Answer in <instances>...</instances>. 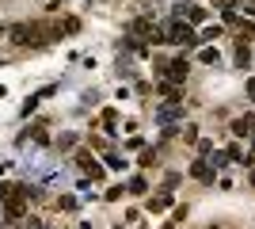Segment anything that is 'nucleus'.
<instances>
[{
    "label": "nucleus",
    "instance_id": "obj_1",
    "mask_svg": "<svg viewBox=\"0 0 255 229\" xmlns=\"http://www.w3.org/2000/svg\"><path fill=\"white\" fill-rule=\"evenodd\" d=\"M164 42H179V46H198V34H194V27L191 23H171L168 31H164Z\"/></svg>",
    "mask_w": 255,
    "mask_h": 229
},
{
    "label": "nucleus",
    "instance_id": "obj_2",
    "mask_svg": "<svg viewBox=\"0 0 255 229\" xmlns=\"http://www.w3.org/2000/svg\"><path fill=\"white\" fill-rule=\"evenodd\" d=\"M164 76H168L171 84L187 80V57H175V61H168V65H164Z\"/></svg>",
    "mask_w": 255,
    "mask_h": 229
},
{
    "label": "nucleus",
    "instance_id": "obj_3",
    "mask_svg": "<svg viewBox=\"0 0 255 229\" xmlns=\"http://www.w3.org/2000/svg\"><path fill=\"white\" fill-rule=\"evenodd\" d=\"M183 115L179 103H164V107H156V122H164V126H171V122Z\"/></svg>",
    "mask_w": 255,
    "mask_h": 229
},
{
    "label": "nucleus",
    "instance_id": "obj_4",
    "mask_svg": "<svg viewBox=\"0 0 255 229\" xmlns=\"http://www.w3.org/2000/svg\"><path fill=\"white\" fill-rule=\"evenodd\" d=\"M191 176H194V180H202V184H213V168H210V161H194V164H191Z\"/></svg>",
    "mask_w": 255,
    "mask_h": 229
},
{
    "label": "nucleus",
    "instance_id": "obj_5",
    "mask_svg": "<svg viewBox=\"0 0 255 229\" xmlns=\"http://www.w3.org/2000/svg\"><path fill=\"white\" fill-rule=\"evenodd\" d=\"M252 126H255V122H252V115H244V119H236L233 122V134H236V138H252Z\"/></svg>",
    "mask_w": 255,
    "mask_h": 229
},
{
    "label": "nucleus",
    "instance_id": "obj_6",
    "mask_svg": "<svg viewBox=\"0 0 255 229\" xmlns=\"http://www.w3.org/2000/svg\"><path fill=\"white\" fill-rule=\"evenodd\" d=\"M168 207H171V195H168V191H160V195L149 199V210H152V214H160V210H168Z\"/></svg>",
    "mask_w": 255,
    "mask_h": 229
},
{
    "label": "nucleus",
    "instance_id": "obj_7",
    "mask_svg": "<svg viewBox=\"0 0 255 229\" xmlns=\"http://www.w3.org/2000/svg\"><path fill=\"white\" fill-rule=\"evenodd\" d=\"M160 92H164V99H168V103H183V92H179V88H175V84H171V80H160Z\"/></svg>",
    "mask_w": 255,
    "mask_h": 229
},
{
    "label": "nucleus",
    "instance_id": "obj_8",
    "mask_svg": "<svg viewBox=\"0 0 255 229\" xmlns=\"http://www.w3.org/2000/svg\"><path fill=\"white\" fill-rule=\"evenodd\" d=\"M198 57H202L206 65H217V61H221V54H217V46H206V50H202Z\"/></svg>",
    "mask_w": 255,
    "mask_h": 229
},
{
    "label": "nucleus",
    "instance_id": "obj_9",
    "mask_svg": "<svg viewBox=\"0 0 255 229\" xmlns=\"http://www.w3.org/2000/svg\"><path fill=\"white\" fill-rule=\"evenodd\" d=\"M183 15H187V23H202V19H206V11L194 8V4H187V11H183Z\"/></svg>",
    "mask_w": 255,
    "mask_h": 229
},
{
    "label": "nucleus",
    "instance_id": "obj_10",
    "mask_svg": "<svg viewBox=\"0 0 255 229\" xmlns=\"http://www.w3.org/2000/svg\"><path fill=\"white\" fill-rule=\"evenodd\" d=\"M129 191H133V195H145V191H149L145 176H133V180H129Z\"/></svg>",
    "mask_w": 255,
    "mask_h": 229
},
{
    "label": "nucleus",
    "instance_id": "obj_11",
    "mask_svg": "<svg viewBox=\"0 0 255 229\" xmlns=\"http://www.w3.org/2000/svg\"><path fill=\"white\" fill-rule=\"evenodd\" d=\"M248 61H252V54H248V42H240V46H236V65L244 69Z\"/></svg>",
    "mask_w": 255,
    "mask_h": 229
},
{
    "label": "nucleus",
    "instance_id": "obj_12",
    "mask_svg": "<svg viewBox=\"0 0 255 229\" xmlns=\"http://www.w3.org/2000/svg\"><path fill=\"white\" fill-rule=\"evenodd\" d=\"M213 38H221V27H206V31L198 34V42H213Z\"/></svg>",
    "mask_w": 255,
    "mask_h": 229
},
{
    "label": "nucleus",
    "instance_id": "obj_13",
    "mask_svg": "<svg viewBox=\"0 0 255 229\" xmlns=\"http://www.w3.org/2000/svg\"><path fill=\"white\" fill-rule=\"evenodd\" d=\"M252 34H255V23H252V19H248V23L240 19V42H248V38H252Z\"/></svg>",
    "mask_w": 255,
    "mask_h": 229
},
{
    "label": "nucleus",
    "instance_id": "obj_14",
    "mask_svg": "<svg viewBox=\"0 0 255 229\" xmlns=\"http://www.w3.org/2000/svg\"><path fill=\"white\" fill-rule=\"evenodd\" d=\"M115 122H118V111H103V126H107L111 134H115Z\"/></svg>",
    "mask_w": 255,
    "mask_h": 229
},
{
    "label": "nucleus",
    "instance_id": "obj_15",
    "mask_svg": "<svg viewBox=\"0 0 255 229\" xmlns=\"http://www.w3.org/2000/svg\"><path fill=\"white\" fill-rule=\"evenodd\" d=\"M57 207H61V210H76V199L73 195H61V199H57Z\"/></svg>",
    "mask_w": 255,
    "mask_h": 229
},
{
    "label": "nucleus",
    "instance_id": "obj_16",
    "mask_svg": "<svg viewBox=\"0 0 255 229\" xmlns=\"http://www.w3.org/2000/svg\"><path fill=\"white\" fill-rule=\"evenodd\" d=\"M183 130V142H198V130H194V126H179Z\"/></svg>",
    "mask_w": 255,
    "mask_h": 229
},
{
    "label": "nucleus",
    "instance_id": "obj_17",
    "mask_svg": "<svg viewBox=\"0 0 255 229\" xmlns=\"http://www.w3.org/2000/svg\"><path fill=\"white\" fill-rule=\"evenodd\" d=\"M225 157H229V161H240V157H244V149H240V145H229V149H225Z\"/></svg>",
    "mask_w": 255,
    "mask_h": 229
},
{
    "label": "nucleus",
    "instance_id": "obj_18",
    "mask_svg": "<svg viewBox=\"0 0 255 229\" xmlns=\"http://www.w3.org/2000/svg\"><path fill=\"white\" fill-rule=\"evenodd\" d=\"M61 27H65V31H69V34H76V31H80V19H73V15H69V19H65Z\"/></svg>",
    "mask_w": 255,
    "mask_h": 229
},
{
    "label": "nucleus",
    "instance_id": "obj_19",
    "mask_svg": "<svg viewBox=\"0 0 255 229\" xmlns=\"http://www.w3.org/2000/svg\"><path fill=\"white\" fill-rule=\"evenodd\" d=\"M152 161H156V153H152V149H141V161H137V164H145V168H149Z\"/></svg>",
    "mask_w": 255,
    "mask_h": 229
},
{
    "label": "nucleus",
    "instance_id": "obj_20",
    "mask_svg": "<svg viewBox=\"0 0 255 229\" xmlns=\"http://www.w3.org/2000/svg\"><path fill=\"white\" fill-rule=\"evenodd\" d=\"M248 96H252V99H255V80H248Z\"/></svg>",
    "mask_w": 255,
    "mask_h": 229
},
{
    "label": "nucleus",
    "instance_id": "obj_21",
    "mask_svg": "<svg viewBox=\"0 0 255 229\" xmlns=\"http://www.w3.org/2000/svg\"><path fill=\"white\" fill-rule=\"evenodd\" d=\"M248 15H252V23H255V4H248Z\"/></svg>",
    "mask_w": 255,
    "mask_h": 229
},
{
    "label": "nucleus",
    "instance_id": "obj_22",
    "mask_svg": "<svg viewBox=\"0 0 255 229\" xmlns=\"http://www.w3.org/2000/svg\"><path fill=\"white\" fill-rule=\"evenodd\" d=\"M252 149H255V134H252Z\"/></svg>",
    "mask_w": 255,
    "mask_h": 229
},
{
    "label": "nucleus",
    "instance_id": "obj_23",
    "mask_svg": "<svg viewBox=\"0 0 255 229\" xmlns=\"http://www.w3.org/2000/svg\"><path fill=\"white\" fill-rule=\"evenodd\" d=\"M0 38H4V27H0Z\"/></svg>",
    "mask_w": 255,
    "mask_h": 229
},
{
    "label": "nucleus",
    "instance_id": "obj_24",
    "mask_svg": "<svg viewBox=\"0 0 255 229\" xmlns=\"http://www.w3.org/2000/svg\"><path fill=\"white\" fill-rule=\"evenodd\" d=\"M0 96H4V88H0Z\"/></svg>",
    "mask_w": 255,
    "mask_h": 229
},
{
    "label": "nucleus",
    "instance_id": "obj_25",
    "mask_svg": "<svg viewBox=\"0 0 255 229\" xmlns=\"http://www.w3.org/2000/svg\"><path fill=\"white\" fill-rule=\"evenodd\" d=\"M252 122H255V115H252Z\"/></svg>",
    "mask_w": 255,
    "mask_h": 229
}]
</instances>
